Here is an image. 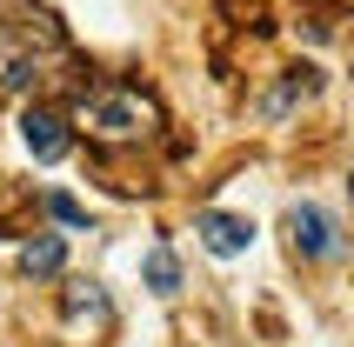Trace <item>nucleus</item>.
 <instances>
[{"instance_id":"2","label":"nucleus","mask_w":354,"mask_h":347,"mask_svg":"<svg viewBox=\"0 0 354 347\" xmlns=\"http://www.w3.org/2000/svg\"><path fill=\"white\" fill-rule=\"evenodd\" d=\"M288 241H295L301 261H328V254L341 247V241H335V221H328L315 200H295V207H288Z\"/></svg>"},{"instance_id":"3","label":"nucleus","mask_w":354,"mask_h":347,"mask_svg":"<svg viewBox=\"0 0 354 347\" xmlns=\"http://www.w3.org/2000/svg\"><path fill=\"white\" fill-rule=\"evenodd\" d=\"M194 234H201V247L221 254V261H234V254L254 247V221H241V214H221V207L194 214Z\"/></svg>"},{"instance_id":"8","label":"nucleus","mask_w":354,"mask_h":347,"mask_svg":"<svg viewBox=\"0 0 354 347\" xmlns=\"http://www.w3.org/2000/svg\"><path fill=\"white\" fill-rule=\"evenodd\" d=\"M60 261H67V247H60V234H40V241H27V247H20V274H34V281L60 274Z\"/></svg>"},{"instance_id":"6","label":"nucleus","mask_w":354,"mask_h":347,"mask_svg":"<svg viewBox=\"0 0 354 347\" xmlns=\"http://www.w3.org/2000/svg\"><path fill=\"white\" fill-rule=\"evenodd\" d=\"M315 94H321V67H308V60H295V67L281 74V87H274L268 100H261V114H268V120H288L295 107H308Z\"/></svg>"},{"instance_id":"5","label":"nucleus","mask_w":354,"mask_h":347,"mask_svg":"<svg viewBox=\"0 0 354 347\" xmlns=\"http://www.w3.org/2000/svg\"><path fill=\"white\" fill-rule=\"evenodd\" d=\"M60 314H67V328H87L94 341L114 328V308H107V294H100L94 281H74V288L60 294Z\"/></svg>"},{"instance_id":"7","label":"nucleus","mask_w":354,"mask_h":347,"mask_svg":"<svg viewBox=\"0 0 354 347\" xmlns=\"http://www.w3.org/2000/svg\"><path fill=\"white\" fill-rule=\"evenodd\" d=\"M140 281H147V294H180V261H174V247H147V261H140Z\"/></svg>"},{"instance_id":"1","label":"nucleus","mask_w":354,"mask_h":347,"mask_svg":"<svg viewBox=\"0 0 354 347\" xmlns=\"http://www.w3.org/2000/svg\"><path fill=\"white\" fill-rule=\"evenodd\" d=\"M74 120L94 140H147L160 127V107H154V94H140V87H94V94L74 107Z\"/></svg>"},{"instance_id":"9","label":"nucleus","mask_w":354,"mask_h":347,"mask_svg":"<svg viewBox=\"0 0 354 347\" xmlns=\"http://www.w3.org/2000/svg\"><path fill=\"white\" fill-rule=\"evenodd\" d=\"M47 207H54V221H67V227H80V221H87V207H80V200H67V194H54Z\"/></svg>"},{"instance_id":"4","label":"nucleus","mask_w":354,"mask_h":347,"mask_svg":"<svg viewBox=\"0 0 354 347\" xmlns=\"http://www.w3.org/2000/svg\"><path fill=\"white\" fill-rule=\"evenodd\" d=\"M20 140H27V154H34V160H67V147H74V134H67V114H54V107H27V120H20Z\"/></svg>"}]
</instances>
